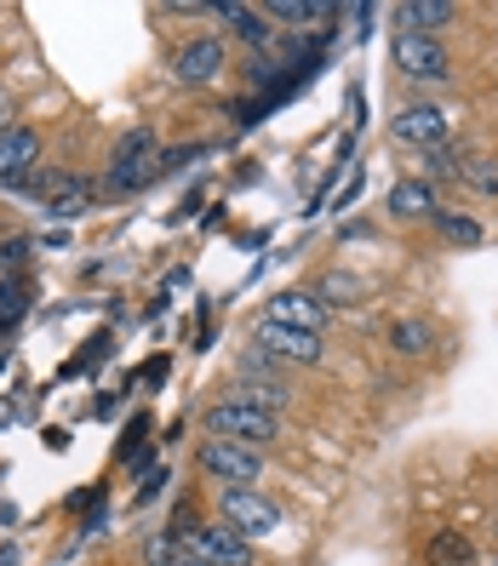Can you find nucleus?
Segmentation results:
<instances>
[{
	"instance_id": "obj_23",
	"label": "nucleus",
	"mask_w": 498,
	"mask_h": 566,
	"mask_svg": "<svg viewBox=\"0 0 498 566\" xmlns=\"http://www.w3.org/2000/svg\"><path fill=\"white\" fill-rule=\"evenodd\" d=\"M29 263V241L18 235V241H0V275H12L18 281V270Z\"/></svg>"
},
{
	"instance_id": "obj_15",
	"label": "nucleus",
	"mask_w": 498,
	"mask_h": 566,
	"mask_svg": "<svg viewBox=\"0 0 498 566\" xmlns=\"http://www.w3.org/2000/svg\"><path fill=\"white\" fill-rule=\"evenodd\" d=\"M390 349L418 360V355L436 349V326H429V321H390Z\"/></svg>"
},
{
	"instance_id": "obj_24",
	"label": "nucleus",
	"mask_w": 498,
	"mask_h": 566,
	"mask_svg": "<svg viewBox=\"0 0 498 566\" xmlns=\"http://www.w3.org/2000/svg\"><path fill=\"white\" fill-rule=\"evenodd\" d=\"M12 126H18V120H12V97L0 92V132H12Z\"/></svg>"
},
{
	"instance_id": "obj_25",
	"label": "nucleus",
	"mask_w": 498,
	"mask_h": 566,
	"mask_svg": "<svg viewBox=\"0 0 498 566\" xmlns=\"http://www.w3.org/2000/svg\"><path fill=\"white\" fill-rule=\"evenodd\" d=\"M189 566H207V560H195V555H189Z\"/></svg>"
},
{
	"instance_id": "obj_4",
	"label": "nucleus",
	"mask_w": 498,
	"mask_h": 566,
	"mask_svg": "<svg viewBox=\"0 0 498 566\" xmlns=\"http://www.w3.org/2000/svg\"><path fill=\"white\" fill-rule=\"evenodd\" d=\"M395 70H402L413 86H447L453 57L436 35H407V29H395Z\"/></svg>"
},
{
	"instance_id": "obj_7",
	"label": "nucleus",
	"mask_w": 498,
	"mask_h": 566,
	"mask_svg": "<svg viewBox=\"0 0 498 566\" xmlns=\"http://www.w3.org/2000/svg\"><path fill=\"white\" fill-rule=\"evenodd\" d=\"M395 138L402 144H413V149H447V138H453V109H442V104H407L402 115H395Z\"/></svg>"
},
{
	"instance_id": "obj_20",
	"label": "nucleus",
	"mask_w": 498,
	"mask_h": 566,
	"mask_svg": "<svg viewBox=\"0 0 498 566\" xmlns=\"http://www.w3.org/2000/svg\"><path fill=\"white\" fill-rule=\"evenodd\" d=\"M436 229L458 247H481V223L476 218H458V212H436Z\"/></svg>"
},
{
	"instance_id": "obj_18",
	"label": "nucleus",
	"mask_w": 498,
	"mask_h": 566,
	"mask_svg": "<svg viewBox=\"0 0 498 566\" xmlns=\"http://www.w3.org/2000/svg\"><path fill=\"white\" fill-rule=\"evenodd\" d=\"M464 184L498 201V155H464Z\"/></svg>"
},
{
	"instance_id": "obj_19",
	"label": "nucleus",
	"mask_w": 498,
	"mask_h": 566,
	"mask_svg": "<svg viewBox=\"0 0 498 566\" xmlns=\"http://www.w3.org/2000/svg\"><path fill=\"white\" fill-rule=\"evenodd\" d=\"M315 297H321V304H339V310H350V304H361V297H367V286H361L355 275H326Z\"/></svg>"
},
{
	"instance_id": "obj_12",
	"label": "nucleus",
	"mask_w": 498,
	"mask_h": 566,
	"mask_svg": "<svg viewBox=\"0 0 498 566\" xmlns=\"http://www.w3.org/2000/svg\"><path fill=\"white\" fill-rule=\"evenodd\" d=\"M212 12L229 23V35H236V41H247V46H270V35H276V23H270V18H263V12H252V7H236V0H218Z\"/></svg>"
},
{
	"instance_id": "obj_10",
	"label": "nucleus",
	"mask_w": 498,
	"mask_h": 566,
	"mask_svg": "<svg viewBox=\"0 0 498 566\" xmlns=\"http://www.w3.org/2000/svg\"><path fill=\"white\" fill-rule=\"evenodd\" d=\"M258 349L276 355V360H292V366H321L326 360V344L315 338V332H292L281 321H263L258 326Z\"/></svg>"
},
{
	"instance_id": "obj_13",
	"label": "nucleus",
	"mask_w": 498,
	"mask_h": 566,
	"mask_svg": "<svg viewBox=\"0 0 498 566\" xmlns=\"http://www.w3.org/2000/svg\"><path fill=\"white\" fill-rule=\"evenodd\" d=\"M390 218H402V223H436V195H429V184H395L390 189Z\"/></svg>"
},
{
	"instance_id": "obj_9",
	"label": "nucleus",
	"mask_w": 498,
	"mask_h": 566,
	"mask_svg": "<svg viewBox=\"0 0 498 566\" xmlns=\"http://www.w3.org/2000/svg\"><path fill=\"white\" fill-rule=\"evenodd\" d=\"M189 555L207 560V566H252L258 549L241 538L236 526H195L189 532Z\"/></svg>"
},
{
	"instance_id": "obj_8",
	"label": "nucleus",
	"mask_w": 498,
	"mask_h": 566,
	"mask_svg": "<svg viewBox=\"0 0 498 566\" xmlns=\"http://www.w3.org/2000/svg\"><path fill=\"white\" fill-rule=\"evenodd\" d=\"M173 81L178 86H207V81H218L224 70H229V57H224V41H212V35H195V41H184L173 57Z\"/></svg>"
},
{
	"instance_id": "obj_5",
	"label": "nucleus",
	"mask_w": 498,
	"mask_h": 566,
	"mask_svg": "<svg viewBox=\"0 0 498 566\" xmlns=\"http://www.w3.org/2000/svg\"><path fill=\"white\" fill-rule=\"evenodd\" d=\"M218 510H224V526H236L247 544L270 538V532L281 526V510L263 492H218Z\"/></svg>"
},
{
	"instance_id": "obj_2",
	"label": "nucleus",
	"mask_w": 498,
	"mask_h": 566,
	"mask_svg": "<svg viewBox=\"0 0 498 566\" xmlns=\"http://www.w3.org/2000/svg\"><path fill=\"white\" fill-rule=\"evenodd\" d=\"M207 429L218 441H236V447H270L281 436V412H263V407H247V401H218L207 407Z\"/></svg>"
},
{
	"instance_id": "obj_14",
	"label": "nucleus",
	"mask_w": 498,
	"mask_h": 566,
	"mask_svg": "<svg viewBox=\"0 0 498 566\" xmlns=\"http://www.w3.org/2000/svg\"><path fill=\"white\" fill-rule=\"evenodd\" d=\"M395 18H402L407 35H436V29L453 23L458 12H453V0H402V12H395Z\"/></svg>"
},
{
	"instance_id": "obj_21",
	"label": "nucleus",
	"mask_w": 498,
	"mask_h": 566,
	"mask_svg": "<svg viewBox=\"0 0 498 566\" xmlns=\"http://www.w3.org/2000/svg\"><path fill=\"white\" fill-rule=\"evenodd\" d=\"M332 7H315V0H276L263 18H281V23H315V18H326Z\"/></svg>"
},
{
	"instance_id": "obj_6",
	"label": "nucleus",
	"mask_w": 498,
	"mask_h": 566,
	"mask_svg": "<svg viewBox=\"0 0 498 566\" xmlns=\"http://www.w3.org/2000/svg\"><path fill=\"white\" fill-rule=\"evenodd\" d=\"M35 172H41V132L35 126L0 132V189H29Z\"/></svg>"
},
{
	"instance_id": "obj_3",
	"label": "nucleus",
	"mask_w": 498,
	"mask_h": 566,
	"mask_svg": "<svg viewBox=\"0 0 498 566\" xmlns=\"http://www.w3.org/2000/svg\"><path fill=\"white\" fill-rule=\"evenodd\" d=\"M149 178H160V138L149 126H132L110 155V189L126 195V189H144Z\"/></svg>"
},
{
	"instance_id": "obj_16",
	"label": "nucleus",
	"mask_w": 498,
	"mask_h": 566,
	"mask_svg": "<svg viewBox=\"0 0 498 566\" xmlns=\"http://www.w3.org/2000/svg\"><path fill=\"white\" fill-rule=\"evenodd\" d=\"M144 566H189V544L178 538V532H155V538L144 544Z\"/></svg>"
},
{
	"instance_id": "obj_26",
	"label": "nucleus",
	"mask_w": 498,
	"mask_h": 566,
	"mask_svg": "<svg viewBox=\"0 0 498 566\" xmlns=\"http://www.w3.org/2000/svg\"><path fill=\"white\" fill-rule=\"evenodd\" d=\"M492 566H498V555H492Z\"/></svg>"
},
{
	"instance_id": "obj_11",
	"label": "nucleus",
	"mask_w": 498,
	"mask_h": 566,
	"mask_svg": "<svg viewBox=\"0 0 498 566\" xmlns=\"http://www.w3.org/2000/svg\"><path fill=\"white\" fill-rule=\"evenodd\" d=\"M263 321H281V326H292V332H315V338H321V326H326V304H321L315 292H281Z\"/></svg>"
},
{
	"instance_id": "obj_17",
	"label": "nucleus",
	"mask_w": 498,
	"mask_h": 566,
	"mask_svg": "<svg viewBox=\"0 0 498 566\" xmlns=\"http://www.w3.org/2000/svg\"><path fill=\"white\" fill-rule=\"evenodd\" d=\"M429 566H470V538L464 532H436L429 538Z\"/></svg>"
},
{
	"instance_id": "obj_22",
	"label": "nucleus",
	"mask_w": 498,
	"mask_h": 566,
	"mask_svg": "<svg viewBox=\"0 0 498 566\" xmlns=\"http://www.w3.org/2000/svg\"><path fill=\"white\" fill-rule=\"evenodd\" d=\"M29 310V286L23 281H0V326H12Z\"/></svg>"
},
{
	"instance_id": "obj_1",
	"label": "nucleus",
	"mask_w": 498,
	"mask_h": 566,
	"mask_svg": "<svg viewBox=\"0 0 498 566\" xmlns=\"http://www.w3.org/2000/svg\"><path fill=\"white\" fill-rule=\"evenodd\" d=\"M195 470H201L207 481H218V492H258V481H263V452L207 436L201 447H195Z\"/></svg>"
}]
</instances>
